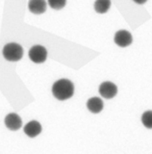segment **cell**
<instances>
[{"label": "cell", "instance_id": "1", "mask_svg": "<svg viewBox=\"0 0 152 154\" xmlns=\"http://www.w3.org/2000/svg\"><path fill=\"white\" fill-rule=\"evenodd\" d=\"M52 94L57 100H68L74 94V85L69 79L62 78L53 83V85H52Z\"/></svg>", "mask_w": 152, "mask_h": 154}, {"label": "cell", "instance_id": "2", "mask_svg": "<svg viewBox=\"0 0 152 154\" xmlns=\"http://www.w3.org/2000/svg\"><path fill=\"white\" fill-rule=\"evenodd\" d=\"M3 57L8 62H19L23 57V48L18 43H8L2 49Z\"/></svg>", "mask_w": 152, "mask_h": 154}, {"label": "cell", "instance_id": "3", "mask_svg": "<svg viewBox=\"0 0 152 154\" xmlns=\"http://www.w3.org/2000/svg\"><path fill=\"white\" fill-rule=\"evenodd\" d=\"M47 49L42 45H35L29 49L28 56L30 60L35 64H43L47 60Z\"/></svg>", "mask_w": 152, "mask_h": 154}, {"label": "cell", "instance_id": "4", "mask_svg": "<svg viewBox=\"0 0 152 154\" xmlns=\"http://www.w3.org/2000/svg\"><path fill=\"white\" fill-rule=\"evenodd\" d=\"M114 42L116 43L117 46L125 48V47H128L129 45H131V43H132V35H131V33L129 31L121 29V30L117 31L115 33Z\"/></svg>", "mask_w": 152, "mask_h": 154}, {"label": "cell", "instance_id": "5", "mask_svg": "<svg viewBox=\"0 0 152 154\" xmlns=\"http://www.w3.org/2000/svg\"><path fill=\"white\" fill-rule=\"evenodd\" d=\"M118 88L110 81H104L99 85V94L105 99H112L117 95Z\"/></svg>", "mask_w": 152, "mask_h": 154}, {"label": "cell", "instance_id": "6", "mask_svg": "<svg viewBox=\"0 0 152 154\" xmlns=\"http://www.w3.org/2000/svg\"><path fill=\"white\" fill-rule=\"evenodd\" d=\"M4 124L10 130L16 131L22 127V120L19 117V115L15 114V112H11L4 119Z\"/></svg>", "mask_w": 152, "mask_h": 154}, {"label": "cell", "instance_id": "7", "mask_svg": "<svg viewBox=\"0 0 152 154\" xmlns=\"http://www.w3.org/2000/svg\"><path fill=\"white\" fill-rule=\"evenodd\" d=\"M47 4L48 3L46 2V0H29L28 10L35 15H41L46 12Z\"/></svg>", "mask_w": 152, "mask_h": 154}, {"label": "cell", "instance_id": "8", "mask_svg": "<svg viewBox=\"0 0 152 154\" xmlns=\"http://www.w3.org/2000/svg\"><path fill=\"white\" fill-rule=\"evenodd\" d=\"M42 132V125L38 121H30L24 126V133L29 137H36Z\"/></svg>", "mask_w": 152, "mask_h": 154}, {"label": "cell", "instance_id": "9", "mask_svg": "<svg viewBox=\"0 0 152 154\" xmlns=\"http://www.w3.org/2000/svg\"><path fill=\"white\" fill-rule=\"evenodd\" d=\"M103 101L101 100L98 97H93L90 98L87 102V107L93 114H99L102 109H103Z\"/></svg>", "mask_w": 152, "mask_h": 154}, {"label": "cell", "instance_id": "10", "mask_svg": "<svg viewBox=\"0 0 152 154\" xmlns=\"http://www.w3.org/2000/svg\"><path fill=\"white\" fill-rule=\"evenodd\" d=\"M112 1L110 0H96L94 3L95 12L98 14H105L110 11Z\"/></svg>", "mask_w": 152, "mask_h": 154}, {"label": "cell", "instance_id": "11", "mask_svg": "<svg viewBox=\"0 0 152 154\" xmlns=\"http://www.w3.org/2000/svg\"><path fill=\"white\" fill-rule=\"evenodd\" d=\"M143 125L148 129H152V110H147L142 115Z\"/></svg>", "mask_w": 152, "mask_h": 154}, {"label": "cell", "instance_id": "12", "mask_svg": "<svg viewBox=\"0 0 152 154\" xmlns=\"http://www.w3.org/2000/svg\"><path fill=\"white\" fill-rule=\"evenodd\" d=\"M47 3L49 4L51 8L53 10H62L65 8L66 3H67V0H48Z\"/></svg>", "mask_w": 152, "mask_h": 154}, {"label": "cell", "instance_id": "13", "mask_svg": "<svg viewBox=\"0 0 152 154\" xmlns=\"http://www.w3.org/2000/svg\"><path fill=\"white\" fill-rule=\"evenodd\" d=\"M132 1L137 4H145L148 0H132Z\"/></svg>", "mask_w": 152, "mask_h": 154}]
</instances>
